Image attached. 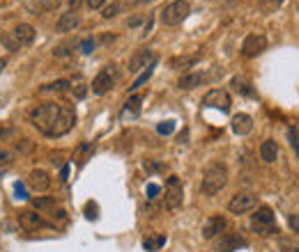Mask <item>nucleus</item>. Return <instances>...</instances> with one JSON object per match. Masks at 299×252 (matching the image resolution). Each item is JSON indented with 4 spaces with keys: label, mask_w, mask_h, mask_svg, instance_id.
I'll return each mask as SVG.
<instances>
[{
    "label": "nucleus",
    "mask_w": 299,
    "mask_h": 252,
    "mask_svg": "<svg viewBox=\"0 0 299 252\" xmlns=\"http://www.w3.org/2000/svg\"><path fill=\"white\" fill-rule=\"evenodd\" d=\"M30 122L42 135L46 138H62L74 128L76 112L72 106L62 103H42L30 110Z\"/></svg>",
    "instance_id": "obj_1"
},
{
    "label": "nucleus",
    "mask_w": 299,
    "mask_h": 252,
    "mask_svg": "<svg viewBox=\"0 0 299 252\" xmlns=\"http://www.w3.org/2000/svg\"><path fill=\"white\" fill-rule=\"evenodd\" d=\"M225 184H228V167L221 165V163H212L203 175L200 190H203L205 197H214L225 188Z\"/></svg>",
    "instance_id": "obj_2"
},
{
    "label": "nucleus",
    "mask_w": 299,
    "mask_h": 252,
    "mask_svg": "<svg viewBox=\"0 0 299 252\" xmlns=\"http://www.w3.org/2000/svg\"><path fill=\"white\" fill-rule=\"evenodd\" d=\"M251 229H256L258 234L269 236V234H278V227H276V218H274V211L272 206H256V214H253L251 220Z\"/></svg>",
    "instance_id": "obj_3"
},
{
    "label": "nucleus",
    "mask_w": 299,
    "mask_h": 252,
    "mask_svg": "<svg viewBox=\"0 0 299 252\" xmlns=\"http://www.w3.org/2000/svg\"><path fill=\"white\" fill-rule=\"evenodd\" d=\"M191 14V5L187 0H173V3H168L164 9H161V23L164 26H180V23H184V18H187Z\"/></svg>",
    "instance_id": "obj_4"
},
{
    "label": "nucleus",
    "mask_w": 299,
    "mask_h": 252,
    "mask_svg": "<svg viewBox=\"0 0 299 252\" xmlns=\"http://www.w3.org/2000/svg\"><path fill=\"white\" fill-rule=\"evenodd\" d=\"M117 78H120V73H117V67H115V64H109V67H104V69H101V71L95 76V81H92V85H90L92 94H97V96L109 94L113 87H115Z\"/></svg>",
    "instance_id": "obj_5"
},
{
    "label": "nucleus",
    "mask_w": 299,
    "mask_h": 252,
    "mask_svg": "<svg viewBox=\"0 0 299 252\" xmlns=\"http://www.w3.org/2000/svg\"><path fill=\"white\" fill-rule=\"evenodd\" d=\"M166 209L170 211H178L180 206L184 204V186H182V179L178 175H170L166 179Z\"/></svg>",
    "instance_id": "obj_6"
},
{
    "label": "nucleus",
    "mask_w": 299,
    "mask_h": 252,
    "mask_svg": "<svg viewBox=\"0 0 299 252\" xmlns=\"http://www.w3.org/2000/svg\"><path fill=\"white\" fill-rule=\"evenodd\" d=\"M267 51V37H265L262 32H249L247 37H244L242 42V57H247V60H253V57H258L260 53Z\"/></svg>",
    "instance_id": "obj_7"
},
{
    "label": "nucleus",
    "mask_w": 299,
    "mask_h": 252,
    "mask_svg": "<svg viewBox=\"0 0 299 252\" xmlns=\"http://www.w3.org/2000/svg\"><path fill=\"white\" fill-rule=\"evenodd\" d=\"M258 206V197L253 192H237L233 200L228 202V211L235 216H244Z\"/></svg>",
    "instance_id": "obj_8"
},
{
    "label": "nucleus",
    "mask_w": 299,
    "mask_h": 252,
    "mask_svg": "<svg viewBox=\"0 0 299 252\" xmlns=\"http://www.w3.org/2000/svg\"><path fill=\"white\" fill-rule=\"evenodd\" d=\"M203 106L205 108H217V110H221V112H230L233 101H230V94L225 90L214 87V90H209L207 94L203 96Z\"/></svg>",
    "instance_id": "obj_9"
},
{
    "label": "nucleus",
    "mask_w": 299,
    "mask_h": 252,
    "mask_svg": "<svg viewBox=\"0 0 299 252\" xmlns=\"http://www.w3.org/2000/svg\"><path fill=\"white\" fill-rule=\"evenodd\" d=\"M156 62V53L152 48H140L134 53V57L129 60V73H143L148 67Z\"/></svg>",
    "instance_id": "obj_10"
},
{
    "label": "nucleus",
    "mask_w": 299,
    "mask_h": 252,
    "mask_svg": "<svg viewBox=\"0 0 299 252\" xmlns=\"http://www.w3.org/2000/svg\"><path fill=\"white\" fill-rule=\"evenodd\" d=\"M225 227H228V220H225L221 214H214L203 222V231H200V234H203L205 241H212V239H217V236L223 234Z\"/></svg>",
    "instance_id": "obj_11"
},
{
    "label": "nucleus",
    "mask_w": 299,
    "mask_h": 252,
    "mask_svg": "<svg viewBox=\"0 0 299 252\" xmlns=\"http://www.w3.org/2000/svg\"><path fill=\"white\" fill-rule=\"evenodd\" d=\"M28 186L35 192H46L51 188V175L46 170H32L30 177H28Z\"/></svg>",
    "instance_id": "obj_12"
},
{
    "label": "nucleus",
    "mask_w": 299,
    "mask_h": 252,
    "mask_svg": "<svg viewBox=\"0 0 299 252\" xmlns=\"http://www.w3.org/2000/svg\"><path fill=\"white\" fill-rule=\"evenodd\" d=\"M78 26H81V16L76 14V9H69V12L60 14V18H58V23H56V30L58 32H74Z\"/></svg>",
    "instance_id": "obj_13"
},
{
    "label": "nucleus",
    "mask_w": 299,
    "mask_h": 252,
    "mask_svg": "<svg viewBox=\"0 0 299 252\" xmlns=\"http://www.w3.org/2000/svg\"><path fill=\"white\" fill-rule=\"evenodd\" d=\"M19 222H21L23 229H42V227H51L37 211H21L19 214Z\"/></svg>",
    "instance_id": "obj_14"
},
{
    "label": "nucleus",
    "mask_w": 299,
    "mask_h": 252,
    "mask_svg": "<svg viewBox=\"0 0 299 252\" xmlns=\"http://www.w3.org/2000/svg\"><path fill=\"white\" fill-rule=\"evenodd\" d=\"M35 34H37V30L30 23H19V26L14 28L12 37L16 39V46H28V44L35 42Z\"/></svg>",
    "instance_id": "obj_15"
},
{
    "label": "nucleus",
    "mask_w": 299,
    "mask_h": 252,
    "mask_svg": "<svg viewBox=\"0 0 299 252\" xmlns=\"http://www.w3.org/2000/svg\"><path fill=\"white\" fill-rule=\"evenodd\" d=\"M230 126H233L235 135L244 138V135H249V133L253 131V117L247 115V112H239V115L233 117V124H230Z\"/></svg>",
    "instance_id": "obj_16"
},
{
    "label": "nucleus",
    "mask_w": 299,
    "mask_h": 252,
    "mask_svg": "<svg viewBox=\"0 0 299 252\" xmlns=\"http://www.w3.org/2000/svg\"><path fill=\"white\" fill-rule=\"evenodd\" d=\"M242 245H247V239L239 234H221V239H219L217 243V250L219 252H235L237 248H242Z\"/></svg>",
    "instance_id": "obj_17"
},
{
    "label": "nucleus",
    "mask_w": 299,
    "mask_h": 252,
    "mask_svg": "<svg viewBox=\"0 0 299 252\" xmlns=\"http://www.w3.org/2000/svg\"><path fill=\"white\" fill-rule=\"evenodd\" d=\"M205 81H207V76H205L203 71H189L178 81V87L180 90H196V87H200Z\"/></svg>",
    "instance_id": "obj_18"
},
{
    "label": "nucleus",
    "mask_w": 299,
    "mask_h": 252,
    "mask_svg": "<svg viewBox=\"0 0 299 252\" xmlns=\"http://www.w3.org/2000/svg\"><path fill=\"white\" fill-rule=\"evenodd\" d=\"M140 106H143V96H140V94L129 96V101H127L125 108H122L120 117H122V120H136V117L140 115Z\"/></svg>",
    "instance_id": "obj_19"
},
{
    "label": "nucleus",
    "mask_w": 299,
    "mask_h": 252,
    "mask_svg": "<svg viewBox=\"0 0 299 252\" xmlns=\"http://www.w3.org/2000/svg\"><path fill=\"white\" fill-rule=\"evenodd\" d=\"M200 60H203V53H194V55H178V57H173L168 64H170V69H178V71H184V69H191V67H196Z\"/></svg>",
    "instance_id": "obj_20"
},
{
    "label": "nucleus",
    "mask_w": 299,
    "mask_h": 252,
    "mask_svg": "<svg viewBox=\"0 0 299 252\" xmlns=\"http://www.w3.org/2000/svg\"><path fill=\"white\" fill-rule=\"evenodd\" d=\"M230 87H233L237 94H242V96H249V99H256V90H253V85L247 81L244 76H235L233 81H230Z\"/></svg>",
    "instance_id": "obj_21"
},
{
    "label": "nucleus",
    "mask_w": 299,
    "mask_h": 252,
    "mask_svg": "<svg viewBox=\"0 0 299 252\" xmlns=\"http://www.w3.org/2000/svg\"><path fill=\"white\" fill-rule=\"evenodd\" d=\"M260 158L265 163H276L278 158V145L276 140H265L260 145Z\"/></svg>",
    "instance_id": "obj_22"
},
{
    "label": "nucleus",
    "mask_w": 299,
    "mask_h": 252,
    "mask_svg": "<svg viewBox=\"0 0 299 252\" xmlns=\"http://www.w3.org/2000/svg\"><path fill=\"white\" fill-rule=\"evenodd\" d=\"M166 245V236L164 234H150L148 239L143 241V248L148 252H156L159 248H164Z\"/></svg>",
    "instance_id": "obj_23"
},
{
    "label": "nucleus",
    "mask_w": 299,
    "mask_h": 252,
    "mask_svg": "<svg viewBox=\"0 0 299 252\" xmlns=\"http://www.w3.org/2000/svg\"><path fill=\"white\" fill-rule=\"evenodd\" d=\"M32 206L37 211H56L58 200L56 197H32Z\"/></svg>",
    "instance_id": "obj_24"
},
{
    "label": "nucleus",
    "mask_w": 299,
    "mask_h": 252,
    "mask_svg": "<svg viewBox=\"0 0 299 252\" xmlns=\"http://www.w3.org/2000/svg\"><path fill=\"white\" fill-rule=\"evenodd\" d=\"M72 87L69 81H56V83H48V85H42L39 87V92H53V94H62V92H67Z\"/></svg>",
    "instance_id": "obj_25"
},
{
    "label": "nucleus",
    "mask_w": 299,
    "mask_h": 252,
    "mask_svg": "<svg viewBox=\"0 0 299 252\" xmlns=\"http://www.w3.org/2000/svg\"><path fill=\"white\" fill-rule=\"evenodd\" d=\"M125 7H127V3H122V0H113L111 5H106V7L101 9V16H104V18H115Z\"/></svg>",
    "instance_id": "obj_26"
},
{
    "label": "nucleus",
    "mask_w": 299,
    "mask_h": 252,
    "mask_svg": "<svg viewBox=\"0 0 299 252\" xmlns=\"http://www.w3.org/2000/svg\"><path fill=\"white\" fill-rule=\"evenodd\" d=\"M154 67H156V62H154V64H152V67H148V69H145V71H143V73H140V76H138V78H136V83H134V85H131V87H129V90H131V92H134V90H138V87H143V85H145V83H148V81H150V78H152V73H154Z\"/></svg>",
    "instance_id": "obj_27"
},
{
    "label": "nucleus",
    "mask_w": 299,
    "mask_h": 252,
    "mask_svg": "<svg viewBox=\"0 0 299 252\" xmlns=\"http://www.w3.org/2000/svg\"><path fill=\"white\" fill-rule=\"evenodd\" d=\"M281 3L283 0H260L258 7H260V12H265V14H274L278 7H281Z\"/></svg>",
    "instance_id": "obj_28"
},
{
    "label": "nucleus",
    "mask_w": 299,
    "mask_h": 252,
    "mask_svg": "<svg viewBox=\"0 0 299 252\" xmlns=\"http://www.w3.org/2000/svg\"><path fill=\"white\" fill-rule=\"evenodd\" d=\"M288 140H290V147L299 154V128L297 126H292V128H288Z\"/></svg>",
    "instance_id": "obj_29"
},
{
    "label": "nucleus",
    "mask_w": 299,
    "mask_h": 252,
    "mask_svg": "<svg viewBox=\"0 0 299 252\" xmlns=\"http://www.w3.org/2000/svg\"><path fill=\"white\" fill-rule=\"evenodd\" d=\"M175 131V122L168 120V122H161V124H156V133L159 135H170V133Z\"/></svg>",
    "instance_id": "obj_30"
},
{
    "label": "nucleus",
    "mask_w": 299,
    "mask_h": 252,
    "mask_svg": "<svg viewBox=\"0 0 299 252\" xmlns=\"http://www.w3.org/2000/svg\"><path fill=\"white\" fill-rule=\"evenodd\" d=\"M72 48H74V44L67 42V44H60V46H56V51H53V55L56 57H67L72 53Z\"/></svg>",
    "instance_id": "obj_31"
},
{
    "label": "nucleus",
    "mask_w": 299,
    "mask_h": 252,
    "mask_svg": "<svg viewBox=\"0 0 299 252\" xmlns=\"http://www.w3.org/2000/svg\"><path fill=\"white\" fill-rule=\"evenodd\" d=\"M69 90H72V94H74L76 99H85V94H87V85H85V83H76V85H72Z\"/></svg>",
    "instance_id": "obj_32"
},
{
    "label": "nucleus",
    "mask_w": 299,
    "mask_h": 252,
    "mask_svg": "<svg viewBox=\"0 0 299 252\" xmlns=\"http://www.w3.org/2000/svg\"><path fill=\"white\" fill-rule=\"evenodd\" d=\"M78 48H81V53H83V55H90V53L95 51V39H92V37L83 39V42H81V46H78Z\"/></svg>",
    "instance_id": "obj_33"
},
{
    "label": "nucleus",
    "mask_w": 299,
    "mask_h": 252,
    "mask_svg": "<svg viewBox=\"0 0 299 252\" xmlns=\"http://www.w3.org/2000/svg\"><path fill=\"white\" fill-rule=\"evenodd\" d=\"M97 214H99V206H97L95 202H87V204H85V216L90 220H97V218H99Z\"/></svg>",
    "instance_id": "obj_34"
},
{
    "label": "nucleus",
    "mask_w": 299,
    "mask_h": 252,
    "mask_svg": "<svg viewBox=\"0 0 299 252\" xmlns=\"http://www.w3.org/2000/svg\"><path fill=\"white\" fill-rule=\"evenodd\" d=\"M281 252H299V245L295 243V241L283 239V241H281Z\"/></svg>",
    "instance_id": "obj_35"
},
{
    "label": "nucleus",
    "mask_w": 299,
    "mask_h": 252,
    "mask_svg": "<svg viewBox=\"0 0 299 252\" xmlns=\"http://www.w3.org/2000/svg\"><path fill=\"white\" fill-rule=\"evenodd\" d=\"M14 161V154L12 151H7V149H0V167H5V165H9V163Z\"/></svg>",
    "instance_id": "obj_36"
},
{
    "label": "nucleus",
    "mask_w": 299,
    "mask_h": 252,
    "mask_svg": "<svg viewBox=\"0 0 299 252\" xmlns=\"http://www.w3.org/2000/svg\"><path fill=\"white\" fill-rule=\"evenodd\" d=\"M143 167H145V170H148V172H161V170H164V163H156V161H145V163H143Z\"/></svg>",
    "instance_id": "obj_37"
},
{
    "label": "nucleus",
    "mask_w": 299,
    "mask_h": 252,
    "mask_svg": "<svg viewBox=\"0 0 299 252\" xmlns=\"http://www.w3.org/2000/svg\"><path fill=\"white\" fill-rule=\"evenodd\" d=\"M288 227H290L295 234H299V216L297 214H292V216H288Z\"/></svg>",
    "instance_id": "obj_38"
},
{
    "label": "nucleus",
    "mask_w": 299,
    "mask_h": 252,
    "mask_svg": "<svg viewBox=\"0 0 299 252\" xmlns=\"http://www.w3.org/2000/svg\"><path fill=\"white\" fill-rule=\"evenodd\" d=\"M85 3L90 9H104L106 7V0H85Z\"/></svg>",
    "instance_id": "obj_39"
},
{
    "label": "nucleus",
    "mask_w": 299,
    "mask_h": 252,
    "mask_svg": "<svg viewBox=\"0 0 299 252\" xmlns=\"http://www.w3.org/2000/svg\"><path fill=\"white\" fill-rule=\"evenodd\" d=\"M60 3H62V0H42V9H46V12H48V9H56Z\"/></svg>",
    "instance_id": "obj_40"
},
{
    "label": "nucleus",
    "mask_w": 299,
    "mask_h": 252,
    "mask_svg": "<svg viewBox=\"0 0 299 252\" xmlns=\"http://www.w3.org/2000/svg\"><path fill=\"white\" fill-rule=\"evenodd\" d=\"M159 192H161V188H159L156 184H150V186H148V197H150V200H154V197L159 195Z\"/></svg>",
    "instance_id": "obj_41"
},
{
    "label": "nucleus",
    "mask_w": 299,
    "mask_h": 252,
    "mask_svg": "<svg viewBox=\"0 0 299 252\" xmlns=\"http://www.w3.org/2000/svg\"><path fill=\"white\" fill-rule=\"evenodd\" d=\"M67 177H69V165H65L60 170V181H67Z\"/></svg>",
    "instance_id": "obj_42"
},
{
    "label": "nucleus",
    "mask_w": 299,
    "mask_h": 252,
    "mask_svg": "<svg viewBox=\"0 0 299 252\" xmlns=\"http://www.w3.org/2000/svg\"><path fill=\"white\" fill-rule=\"evenodd\" d=\"M16 197H19V200H23V197H26V190H23L21 184H16Z\"/></svg>",
    "instance_id": "obj_43"
},
{
    "label": "nucleus",
    "mask_w": 299,
    "mask_h": 252,
    "mask_svg": "<svg viewBox=\"0 0 299 252\" xmlns=\"http://www.w3.org/2000/svg\"><path fill=\"white\" fill-rule=\"evenodd\" d=\"M9 135H14L12 128H0V138H9Z\"/></svg>",
    "instance_id": "obj_44"
},
{
    "label": "nucleus",
    "mask_w": 299,
    "mask_h": 252,
    "mask_svg": "<svg viewBox=\"0 0 299 252\" xmlns=\"http://www.w3.org/2000/svg\"><path fill=\"white\" fill-rule=\"evenodd\" d=\"M152 0H127V5H148Z\"/></svg>",
    "instance_id": "obj_45"
},
{
    "label": "nucleus",
    "mask_w": 299,
    "mask_h": 252,
    "mask_svg": "<svg viewBox=\"0 0 299 252\" xmlns=\"http://www.w3.org/2000/svg\"><path fill=\"white\" fill-rule=\"evenodd\" d=\"M140 21H143V18H140V16H134V18H129V26H131V28H134V26H138V23H140Z\"/></svg>",
    "instance_id": "obj_46"
},
{
    "label": "nucleus",
    "mask_w": 299,
    "mask_h": 252,
    "mask_svg": "<svg viewBox=\"0 0 299 252\" xmlns=\"http://www.w3.org/2000/svg\"><path fill=\"white\" fill-rule=\"evenodd\" d=\"M81 3H83V0H69V7H72V9H76Z\"/></svg>",
    "instance_id": "obj_47"
},
{
    "label": "nucleus",
    "mask_w": 299,
    "mask_h": 252,
    "mask_svg": "<svg viewBox=\"0 0 299 252\" xmlns=\"http://www.w3.org/2000/svg\"><path fill=\"white\" fill-rule=\"evenodd\" d=\"M5 67H7V62H5V57H0V73L5 71Z\"/></svg>",
    "instance_id": "obj_48"
}]
</instances>
